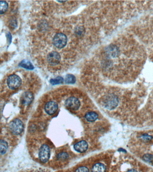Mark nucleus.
Wrapping results in <instances>:
<instances>
[{
  "instance_id": "1",
  "label": "nucleus",
  "mask_w": 153,
  "mask_h": 172,
  "mask_svg": "<svg viewBox=\"0 0 153 172\" xmlns=\"http://www.w3.org/2000/svg\"><path fill=\"white\" fill-rule=\"evenodd\" d=\"M143 23L142 25L139 26V37L143 43L142 45H145L143 47L145 50L147 49L149 54L153 59V17L147 19Z\"/></svg>"
},
{
  "instance_id": "2",
  "label": "nucleus",
  "mask_w": 153,
  "mask_h": 172,
  "mask_svg": "<svg viewBox=\"0 0 153 172\" xmlns=\"http://www.w3.org/2000/svg\"><path fill=\"white\" fill-rule=\"evenodd\" d=\"M119 102L118 97L113 94H108L104 97L102 100L103 105L110 110L116 108L118 106Z\"/></svg>"
},
{
  "instance_id": "3",
  "label": "nucleus",
  "mask_w": 153,
  "mask_h": 172,
  "mask_svg": "<svg viewBox=\"0 0 153 172\" xmlns=\"http://www.w3.org/2000/svg\"><path fill=\"white\" fill-rule=\"evenodd\" d=\"M9 128L14 135H20L23 130V123L19 119H15L10 123Z\"/></svg>"
},
{
  "instance_id": "4",
  "label": "nucleus",
  "mask_w": 153,
  "mask_h": 172,
  "mask_svg": "<svg viewBox=\"0 0 153 172\" xmlns=\"http://www.w3.org/2000/svg\"><path fill=\"white\" fill-rule=\"evenodd\" d=\"M7 84L10 89H17L21 86L22 84V80L17 75H10L8 77L7 79Z\"/></svg>"
},
{
  "instance_id": "5",
  "label": "nucleus",
  "mask_w": 153,
  "mask_h": 172,
  "mask_svg": "<svg viewBox=\"0 0 153 172\" xmlns=\"http://www.w3.org/2000/svg\"><path fill=\"white\" fill-rule=\"evenodd\" d=\"M67 39L66 36L63 33H58L55 36L53 43L55 46L58 48H61L66 45Z\"/></svg>"
},
{
  "instance_id": "6",
  "label": "nucleus",
  "mask_w": 153,
  "mask_h": 172,
  "mask_svg": "<svg viewBox=\"0 0 153 172\" xmlns=\"http://www.w3.org/2000/svg\"><path fill=\"white\" fill-rule=\"evenodd\" d=\"M50 157V150L47 145L44 144L40 148L39 157L40 161L46 163L49 160Z\"/></svg>"
},
{
  "instance_id": "7",
  "label": "nucleus",
  "mask_w": 153,
  "mask_h": 172,
  "mask_svg": "<svg viewBox=\"0 0 153 172\" xmlns=\"http://www.w3.org/2000/svg\"><path fill=\"white\" fill-rule=\"evenodd\" d=\"M65 105L68 108L72 110H77L80 106V102L77 98L71 97L66 100Z\"/></svg>"
},
{
  "instance_id": "8",
  "label": "nucleus",
  "mask_w": 153,
  "mask_h": 172,
  "mask_svg": "<svg viewBox=\"0 0 153 172\" xmlns=\"http://www.w3.org/2000/svg\"><path fill=\"white\" fill-rule=\"evenodd\" d=\"M47 60L51 65H57L61 61V56L57 52H52L48 54Z\"/></svg>"
},
{
  "instance_id": "9",
  "label": "nucleus",
  "mask_w": 153,
  "mask_h": 172,
  "mask_svg": "<svg viewBox=\"0 0 153 172\" xmlns=\"http://www.w3.org/2000/svg\"><path fill=\"white\" fill-rule=\"evenodd\" d=\"M58 106L57 103L54 101H50L47 103L45 106V110L50 115L54 114L58 109Z\"/></svg>"
},
{
  "instance_id": "10",
  "label": "nucleus",
  "mask_w": 153,
  "mask_h": 172,
  "mask_svg": "<svg viewBox=\"0 0 153 172\" xmlns=\"http://www.w3.org/2000/svg\"><path fill=\"white\" fill-rule=\"evenodd\" d=\"M88 147L87 142L84 140H82L74 145V149L78 152L83 153L87 150Z\"/></svg>"
},
{
  "instance_id": "11",
  "label": "nucleus",
  "mask_w": 153,
  "mask_h": 172,
  "mask_svg": "<svg viewBox=\"0 0 153 172\" xmlns=\"http://www.w3.org/2000/svg\"><path fill=\"white\" fill-rule=\"evenodd\" d=\"M33 100V95L32 93L29 91L23 93L21 99V102L23 105L27 106L30 105Z\"/></svg>"
},
{
  "instance_id": "12",
  "label": "nucleus",
  "mask_w": 153,
  "mask_h": 172,
  "mask_svg": "<svg viewBox=\"0 0 153 172\" xmlns=\"http://www.w3.org/2000/svg\"><path fill=\"white\" fill-rule=\"evenodd\" d=\"M85 118L87 121L93 122L98 119V115L94 112H90L86 114Z\"/></svg>"
},
{
  "instance_id": "13",
  "label": "nucleus",
  "mask_w": 153,
  "mask_h": 172,
  "mask_svg": "<svg viewBox=\"0 0 153 172\" xmlns=\"http://www.w3.org/2000/svg\"><path fill=\"white\" fill-rule=\"evenodd\" d=\"M106 167L103 164L97 163L95 164L92 169V172H105Z\"/></svg>"
},
{
  "instance_id": "14",
  "label": "nucleus",
  "mask_w": 153,
  "mask_h": 172,
  "mask_svg": "<svg viewBox=\"0 0 153 172\" xmlns=\"http://www.w3.org/2000/svg\"><path fill=\"white\" fill-rule=\"evenodd\" d=\"M19 66L21 67L24 68L27 70H32L34 68V67H33L32 64L30 61L26 60H23L21 61L19 64Z\"/></svg>"
},
{
  "instance_id": "15",
  "label": "nucleus",
  "mask_w": 153,
  "mask_h": 172,
  "mask_svg": "<svg viewBox=\"0 0 153 172\" xmlns=\"http://www.w3.org/2000/svg\"><path fill=\"white\" fill-rule=\"evenodd\" d=\"M8 149V144L4 140H0V154L3 155L7 152Z\"/></svg>"
},
{
  "instance_id": "16",
  "label": "nucleus",
  "mask_w": 153,
  "mask_h": 172,
  "mask_svg": "<svg viewBox=\"0 0 153 172\" xmlns=\"http://www.w3.org/2000/svg\"><path fill=\"white\" fill-rule=\"evenodd\" d=\"M8 8V5L6 1H0V15L7 12Z\"/></svg>"
},
{
  "instance_id": "17",
  "label": "nucleus",
  "mask_w": 153,
  "mask_h": 172,
  "mask_svg": "<svg viewBox=\"0 0 153 172\" xmlns=\"http://www.w3.org/2000/svg\"><path fill=\"white\" fill-rule=\"evenodd\" d=\"M65 81L66 83H74L76 82V78L73 75H68L65 77Z\"/></svg>"
},
{
  "instance_id": "18",
  "label": "nucleus",
  "mask_w": 153,
  "mask_h": 172,
  "mask_svg": "<svg viewBox=\"0 0 153 172\" xmlns=\"http://www.w3.org/2000/svg\"><path fill=\"white\" fill-rule=\"evenodd\" d=\"M64 79L61 77H57L56 78H53L50 80V83L52 85H57L62 83L63 82Z\"/></svg>"
},
{
  "instance_id": "19",
  "label": "nucleus",
  "mask_w": 153,
  "mask_h": 172,
  "mask_svg": "<svg viewBox=\"0 0 153 172\" xmlns=\"http://www.w3.org/2000/svg\"><path fill=\"white\" fill-rule=\"evenodd\" d=\"M143 159L146 162L153 164V155L152 154H145L143 156Z\"/></svg>"
},
{
  "instance_id": "20",
  "label": "nucleus",
  "mask_w": 153,
  "mask_h": 172,
  "mask_svg": "<svg viewBox=\"0 0 153 172\" xmlns=\"http://www.w3.org/2000/svg\"><path fill=\"white\" fill-rule=\"evenodd\" d=\"M141 138L143 141L148 142L153 139V137L147 134H143V135L141 136Z\"/></svg>"
},
{
  "instance_id": "21",
  "label": "nucleus",
  "mask_w": 153,
  "mask_h": 172,
  "mask_svg": "<svg viewBox=\"0 0 153 172\" xmlns=\"http://www.w3.org/2000/svg\"><path fill=\"white\" fill-rule=\"evenodd\" d=\"M69 155L66 152H61L59 153L57 156V158L59 160H65L68 158Z\"/></svg>"
},
{
  "instance_id": "22",
  "label": "nucleus",
  "mask_w": 153,
  "mask_h": 172,
  "mask_svg": "<svg viewBox=\"0 0 153 172\" xmlns=\"http://www.w3.org/2000/svg\"><path fill=\"white\" fill-rule=\"evenodd\" d=\"M75 172H89V169L86 167H81L76 170Z\"/></svg>"
},
{
  "instance_id": "23",
  "label": "nucleus",
  "mask_w": 153,
  "mask_h": 172,
  "mask_svg": "<svg viewBox=\"0 0 153 172\" xmlns=\"http://www.w3.org/2000/svg\"><path fill=\"white\" fill-rule=\"evenodd\" d=\"M10 26L11 27L13 28H15L17 26V22L15 18H13L10 21Z\"/></svg>"
},
{
  "instance_id": "24",
  "label": "nucleus",
  "mask_w": 153,
  "mask_h": 172,
  "mask_svg": "<svg viewBox=\"0 0 153 172\" xmlns=\"http://www.w3.org/2000/svg\"><path fill=\"white\" fill-rule=\"evenodd\" d=\"M7 37L9 43L10 44L12 40V37H11V34L10 32H8L7 34Z\"/></svg>"
},
{
  "instance_id": "25",
  "label": "nucleus",
  "mask_w": 153,
  "mask_h": 172,
  "mask_svg": "<svg viewBox=\"0 0 153 172\" xmlns=\"http://www.w3.org/2000/svg\"><path fill=\"white\" fill-rule=\"evenodd\" d=\"M126 172H138L137 170H135L134 169H131L130 170H128Z\"/></svg>"
}]
</instances>
